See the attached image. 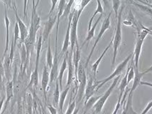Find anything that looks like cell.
I'll return each mask as SVG.
<instances>
[{"instance_id":"cell-29","label":"cell","mask_w":152,"mask_h":114,"mask_svg":"<svg viewBox=\"0 0 152 114\" xmlns=\"http://www.w3.org/2000/svg\"><path fill=\"white\" fill-rule=\"evenodd\" d=\"M131 3L133 4L134 6L138 7L143 13L146 14V15L149 16L151 19H152V10L151 8H149V7L146 6V5H144L138 2V1H131Z\"/></svg>"},{"instance_id":"cell-30","label":"cell","mask_w":152,"mask_h":114,"mask_svg":"<svg viewBox=\"0 0 152 114\" xmlns=\"http://www.w3.org/2000/svg\"><path fill=\"white\" fill-rule=\"evenodd\" d=\"M48 49H47L46 54V66L48 68H51L53 63V56L51 52V48H50V39H48Z\"/></svg>"},{"instance_id":"cell-10","label":"cell","mask_w":152,"mask_h":114,"mask_svg":"<svg viewBox=\"0 0 152 114\" xmlns=\"http://www.w3.org/2000/svg\"><path fill=\"white\" fill-rule=\"evenodd\" d=\"M73 14H74V11L73 12L70 13L69 17H68V27H67L64 41H63L61 56L63 55L65 53L68 52V47H69L70 44V26H71V22H72V19H73Z\"/></svg>"},{"instance_id":"cell-14","label":"cell","mask_w":152,"mask_h":114,"mask_svg":"<svg viewBox=\"0 0 152 114\" xmlns=\"http://www.w3.org/2000/svg\"><path fill=\"white\" fill-rule=\"evenodd\" d=\"M14 81L12 80L7 81L6 84V100L4 101V108L3 111L1 112V114L4 113L6 111L7 106H8L9 104L12 100V99L14 96Z\"/></svg>"},{"instance_id":"cell-24","label":"cell","mask_w":152,"mask_h":114,"mask_svg":"<svg viewBox=\"0 0 152 114\" xmlns=\"http://www.w3.org/2000/svg\"><path fill=\"white\" fill-rule=\"evenodd\" d=\"M43 45V37L42 34L39 37V39L37 40V54H36V64H35V68L34 69L39 70V59L40 55H41V51Z\"/></svg>"},{"instance_id":"cell-7","label":"cell","mask_w":152,"mask_h":114,"mask_svg":"<svg viewBox=\"0 0 152 114\" xmlns=\"http://www.w3.org/2000/svg\"><path fill=\"white\" fill-rule=\"evenodd\" d=\"M12 8H13L14 14H15L16 17V20L17 21L16 22L17 23L18 26H19V33H20V44H22L24 43V41L27 39L28 36V30L27 26H26L24 22H23L22 19L20 18V17L18 14L17 12V6H16L15 1H12Z\"/></svg>"},{"instance_id":"cell-6","label":"cell","mask_w":152,"mask_h":114,"mask_svg":"<svg viewBox=\"0 0 152 114\" xmlns=\"http://www.w3.org/2000/svg\"><path fill=\"white\" fill-rule=\"evenodd\" d=\"M110 17H111V12H110V13L109 14V15H108L107 17L105 19H104V20L103 21L102 26H101L100 30H99L98 35H97V37L96 38L95 43H94V44L93 46V48H92V49H91V51H90L89 55H88V59H87V61H86V68L88 67V64H89L90 59H91L92 56H93V54L94 53V51H95L96 46H97V44L99 43V40L102 39L103 34H104V32H105L107 30L109 29V28L110 26Z\"/></svg>"},{"instance_id":"cell-49","label":"cell","mask_w":152,"mask_h":114,"mask_svg":"<svg viewBox=\"0 0 152 114\" xmlns=\"http://www.w3.org/2000/svg\"><path fill=\"white\" fill-rule=\"evenodd\" d=\"M25 114H28V113H25Z\"/></svg>"},{"instance_id":"cell-43","label":"cell","mask_w":152,"mask_h":114,"mask_svg":"<svg viewBox=\"0 0 152 114\" xmlns=\"http://www.w3.org/2000/svg\"><path fill=\"white\" fill-rule=\"evenodd\" d=\"M138 2L144 5H146V6L149 7V8H151L152 10V4H151L149 1H138Z\"/></svg>"},{"instance_id":"cell-31","label":"cell","mask_w":152,"mask_h":114,"mask_svg":"<svg viewBox=\"0 0 152 114\" xmlns=\"http://www.w3.org/2000/svg\"><path fill=\"white\" fill-rule=\"evenodd\" d=\"M70 88V86L66 87L64 91H62V93H61V96H60L58 107H59V110H60V112H61V113H62V112H63V106H64V104H65V101H66L67 95H68Z\"/></svg>"},{"instance_id":"cell-18","label":"cell","mask_w":152,"mask_h":114,"mask_svg":"<svg viewBox=\"0 0 152 114\" xmlns=\"http://www.w3.org/2000/svg\"><path fill=\"white\" fill-rule=\"evenodd\" d=\"M67 1L65 0L58 1V14H57V24H56V48H57L58 46V29L60 24V19L62 17L64 12L65 7H66Z\"/></svg>"},{"instance_id":"cell-17","label":"cell","mask_w":152,"mask_h":114,"mask_svg":"<svg viewBox=\"0 0 152 114\" xmlns=\"http://www.w3.org/2000/svg\"><path fill=\"white\" fill-rule=\"evenodd\" d=\"M75 48L73 51V64L74 66V68H75V79H77V70H78V67L80 65V58H81V51H80V48L78 42L76 43L75 44Z\"/></svg>"},{"instance_id":"cell-25","label":"cell","mask_w":152,"mask_h":114,"mask_svg":"<svg viewBox=\"0 0 152 114\" xmlns=\"http://www.w3.org/2000/svg\"><path fill=\"white\" fill-rule=\"evenodd\" d=\"M129 69H130V66L129 67V68L127 69V71H126L125 75H124V76L123 77L122 81H121L120 84H119V100H121V101H122V96H123V94H124V91H125L126 88L128 86H129V85H128V84H127V76H128V73H129Z\"/></svg>"},{"instance_id":"cell-13","label":"cell","mask_w":152,"mask_h":114,"mask_svg":"<svg viewBox=\"0 0 152 114\" xmlns=\"http://www.w3.org/2000/svg\"><path fill=\"white\" fill-rule=\"evenodd\" d=\"M58 50L56 49L55 56L53 57V63L52 68H50V82L53 83L54 81H56L58 76L59 73V68H58V64H59V57L58 56Z\"/></svg>"},{"instance_id":"cell-47","label":"cell","mask_w":152,"mask_h":114,"mask_svg":"<svg viewBox=\"0 0 152 114\" xmlns=\"http://www.w3.org/2000/svg\"><path fill=\"white\" fill-rule=\"evenodd\" d=\"M149 34H150V35H151V36H152V30L150 31V32H149Z\"/></svg>"},{"instance_id":"cell-35","label":"cell","mask_w":152,"mask_h":114,"mask_svg":"<svg viewBox=\"0 0 152 114\" xmlns=\"http://www.w3.org/2000/svg\"><path fill=\"white\" fill-rule=\"evenodd\" d=\"M75 2L74 1H67V4L66 5V7H65V9H64V12H63V14L62 17H69V15L70 14V10H71V7H72V5H73V4Z\"/></svg>"},{"instance_id":"cell-50","label":"cell","mask_w":152,"mask_h":114,"mask_svg":"<svg viewBox=\"0 0 152 114\" xmlns=\"http://www.w3.org/2000/svg\"><path fill=\"white\" fill-rule=\"evenodd\" d=\"M150 114H152V113H150Z\"/></svg>"},{"instance_id":"cell-11","label":"cell","mask_w":152,"mask_h":114,"mask_svg":"<svg viewBox=\"0 0 152 114\" xmlns=\"http://www.w3.org/2000/svg\"><path fill=\"white\" fill-rule=\"evenodd\" d=\"M72 56L73 54L69 53L68 55V52L66 53V57H67V63H68V79H67V83H66V87L70 86V85L73 83L74 79V75H75V68H74V66L73 64V61H72Z\"/></svg>"},{"instance_id":"cell-3","label":"cell","mask_w":152,"mask_h":114,"mask_svg":"<svg viewBox=\"0 0 152 114\" xmlns=\"http://www.w3.org/2000/svg\"><path fill=\"white\" fill-rule=\"evenodd\" d=\"M132 57H133V54H130L128 57H126L125 59H124V60H123L122 62H121L120 64L117 66V68H115V70L114 71V72L111 74V75H110L109 76L107 77L106 79H103V80L96 81V84H97V91L98 89H99L100 88H102V86L106 84V83L108 82V81L112 80V79H115V77H117L118 76H120L121 73L124 71V69L126 66V65H127L128 63H129V60L130 59H132Z\"/></svg>"},{"instance_id":"cell-4","label":"cell","mask_w":152,"mask_h":114,"mask_svg":"<svg viewBox=\"0 0 152 114\" xmlns=\"http://www.w3.org/2000/svg\"><path fill=\"white\" fill-rule=\"evenodd\" d=\"M119 78H120V76H118L117 77H116L115 79H114L113 82L112 83L111 86H110L109 88L107 90L105 93H104L103 95H102L99 98V99L98 101L96 102V104L94 105L93 108L95 110V113H99L101 111H102L103 107H104V104H105L106 101H107V99H109V97L111 95V93H113L114 88H115V86H117V82H118Z\"/></svg>"},{"instance_id":"cell-5","label":"cell","mask_w":152,"mask_h":114,"mask_svg":"<svg viewBox=\"0 0 152 114\" xmlns=\"http://www.w3.org/2000/svg\"><path fill=\"white\" fill-rule=\"evenodd\" d=\"M76 80H77L79 83L78 91H77V101L80 102V101L82 100L83 95L85 94L87 82H88V81H87L86 70H85V68L83 67V64H81V63H80Z\"/></svg>"},{"instance_id":"cell-16","label":"cell","mask_w":152,"mask_h":114,"mask_svg":"<svg viewBox=\"0 0 152 114\" xmlns=\"http://www.w3.org/2000/svg\"><path fill=\"white\" fill-rule=\"evenodd\" d=\"M4 6V24H5V29H6V43H5V49L4 51L3 58L7 55L8 53L9 50V45H10V20L9 19L8 15H7V7Z\"/></svg>"},{"instance_id":"cell-37","label":"cell","mask_w":152,"mask_h":114,"mask_svg":"<svg viewBox=\"0 0 152 114\" xmlns=\"http://www.w3.org/2000/svg\"><path fill=\"white\" fill-rule=\"evenodd\" d=\"M4 76H5L4 68L3 66V63L0 62V90H2Z\"/></svg>"},{"instance_id":"cell-21","label":"cell","mask_w":152,"mask_h":114,"mask_svg":"<svg viewBox=\"0 0 152 114\" xmlns=\"http://www.w3.org/2000/svg\"><path fill=\"white\" fill-rule=\"evenodd\" d=\"M12 61L10 60V54H7L3 58V66L5 71V77L7 78V81H11V68H12Z\"/></svg>"},{"instance_id":"cell-12","label":"cell","mask_w":152,"mask_h":114,"mask_svg":"<svg viewBox=\"0 0 152 114\" xmlns=\"http://www.w3.org/2000/svg\"><path fill=\"white\" fill-rule=\"evenodd\" d=\"M97 84H96L95 79L94 80L92 77H90L87 82L86 91H85V97H86V101L85 104L88 101L91 97L93 96L95 91H97Z\"/></svg>"},{"instance_id":"cell-20","label":"cell","mask_w":152,"mask_h":114,"mask_svg":"<svg viewBox=\"0 0 152 114\" xmlns=\"http://www.w3.org/2000/svg\"><path fill=\"white\" fill-rule=\"evenodd\" d=\"M144 75V72L139 71L138 68H136L134 66V83L132 88H130L129 93H134V91L137 89V87L141 85V82H142V79L143 76Z\"/></svg>"},{"instance_id":"cell-9","label":"cell","mask_w":152,"mask_h":114,"mask_svg":"<svg viewBox=\"0 0 152 114\" xmlns=\"http://www.w3.org/2000/svg\"><path fill=\"white\" fill-rule=\"evenodd\" d=\"M57 20V15L56 14H51L50 16H48V19L46 21L44 24V28H43L42 37H43V43L48 40L49 35L53 29V26H55Z\"/></svg>"},{"instance_id":"cell-15","label":"cell","mask_w":152,"mask_h":114,"mask_svg":"<svg viewBox=\"0 0 152 114\" xmlns=\"http://www.w3.org/2000/svg\"><path fill=\"white\" fill-rule=\"evenodd\" d=\"M49 68H48V66H44L43 70V74H42V78H41V88H42L43 95H44L45 99L46 100V96H47V89H48V84L50 82V73Z\"/></svg>"},{"instance_id":"cell-42","label":"cell","mask_w":152,"mask_h":114,"mask_svg":"<svg viewBox=\"0 0 152 114\" xmlns=\"http://www.w3.org/2000/svg\"><path fill=\"white\" fill-rule=\"evenodd\" d=\"M5 99H6V98L3 97L2 99L0 100V114H1V112H2V108H3L4 104Z\"/></svg>"},{"instance_id":"cell-32","label":"cell","mask_w":152,"mask_h":114,"mask_svg":"<svg viewBox=\"0 0 152 114\" xmlns=\"http://www.w3.org/2000/svg\"><path fill=\"white\" fill-rule=\"evenodd\" d=\"M38 83H39V70L34 69L33 72H32L31 75L30 81L29 84L28 85V87L29 88L32 86H37L38 85Z\"/></svg>"},{"instance_id":"cell-39","label":"cell","mask_w":152,"mask_h":114,"mask_svg":"<svg viewBox=\"0 0 152 114\" xmlns=\"http://www.w3.org/2000/svg\"><path fill=\"white\" fill-rule=\"evenodd\" d=\"M47 108H48V110L49 111L50 114H58L56 108L54 107L53 105L48 104L47 105Z\"/></svg>"},{"instance_id":"cell-40","label":"cell","mask_w":152,"mask_h":114,"mask_svg":"<svg viewBox=\"0 0 152 114\" xmlns=\"http://www.w3.org/2000/svg\"><path fill=\"white\" fill-rule=\"evenodd\" d=\"M50 3H51V8L49 11V13H48V16H50L52 14H53L54 10H55V7L56 6L57 4H58V1H50Z\"/></svg>"},{"instance_id":"cell-46","label":"cell","mask_w":152,"mask_h":114,"mask_svg":"<svg viewBox=\"0 0 152 114\" xmlns=\"http://www.w3.org/2000/svg\"><path fill=\"white\" fill-rule=\"evenodd\" d=\"M78 112H79V108H76L73 114H77L78 113Z\"/></svg>"},{"instance_id":"cell-26","label":"cell","mask_w":152,"mask_h":114,"mask_svg":"<svg viewBox=\"0 0 152 114\" xmlns=\"http://www.w3.org/2000/svg\"><path fill=\"white\" fill-rule=\"evenodd\" d=\"M67 68H68V63H67V57L66 56V57H65L64 59H63L62 64H61V68H60V69H59L58 76V79H57V80L58 81V83L60 85V88H61V90H62V88H63V86H62L63 85L62 84L63 77V75H64V73H65V71H66Z\"/></svg>"},{"instance_id":"cell-41","label":"cell","mask_w":152,"mask_h":114,"mask_svg":"<svg viewBox=\"0 0 152 114\" xmlns=\"http://www.w3.org/2000/svg\"><path fill=\"white\" fill-rule=\"evenodd\" d=\"M151 108H152V101L148 103V104L146 105V108H144V111L142 112V113L141 114H147V113L150 111V109H151Z\"/></svg>"},{"instance_id":"cell-27","label":"cell","mask_w":152,"mask_h":114,"mask_svg":"<svg viewBox=\"0 0 152 114\" xmlns=\"http://www.w3.org/2000/svg\"><path fill=\"white\" fill-rule=\"evenodd\" d=\"M102 14H100V15H99V17H98V19H97V21H96L95 23L94 24L93 26L91 27V29H90V30L88 31V34H87V37L86 38V40L84 41V42L83 43L82 46H84V45L86 44L87 42H88V41H89L90 40H91V39H93V38L94 37V36H95V29H96V27H97V24H98L99 21H100V19H101V18H102Z\"/></svg>"},{"instance_id":"cell-22","label":"cell","mask_w":152,"mask_h":114,"mask_svg":"<svg viewBox=\"0 0 152 114\" xmlns=\"http://www.w3.org/2000/svg\"><path fill=\"white\" fill-rule=\"evenodd\" d=\"M132 96L133 94L129 93L127 101H126V104L124 105V109H123L122 114H138L133 108Z\"/></svg>"},{"instance_id":"cell-8","label":"cell","mask_w":152,"mask_h":114,"mask_svg":"<svg viewBox=\"0 0 152 114\" xmlns=\"http://www.w3.org/2000/svg\"><path fill=\"white\" fill-rule=\"evenodd\" d=\"M32 10H31V25L30 27L34 30L35 32L38 31L41 26V17L37 12L38 5L40 3V1H32Z\"/></svg>"},{"instance_id":"cell-45","label":"cell","mask_w":152,"mask_h":114,"mask_svg":"<svg viewBox=\"0 0 152 114\" xmlns=\"http://www.w3.org/2000/svg\"><path fill=\"white\" fill-rule=\"evenodd\" d=\"M151 71H152V66H151V67H149V68H148V69H146L145 71H144V74H145L146 73H149V72H151Z\"/></svg>"},{"instance_id":"cell-44","label":"cell","mask_w":152,"mask_h":114,"mask_svg":"<svg viewBox=\"0 0 152 114\" xmlns=\"http://www.w3.org/2000/svg\"><path fill=\"white\" fill-rule=\"evenodd\" d=\"M141 85H144V86H149V87L152 88V83H149V82H146V81H142L141 82Z\"/></svg>"},{"instance_id":"cell-33","label":"cell","mask_w":152,"mask_h":114,"mask_svg":"<svg viewBox=\"0 0 152 114\" xmlns=\"http://www.w3.org/2000/svg\"><path fill=\"white\" fill-rule=\"evenodd\" d=\"M100 96H93L87 101L86 104H85V106H86V110H85L84 114H86L87 112L89 111L90 108H93L94 105H95L96 104V102L99 100Z\"/></svg>"},{"instance_id":"cell-34","label":"cell","mask_w":152,"mask_h":114,"mask_svg":"<svg viewBox=\"0 0 152 114\" xmlns=\"http://www.w3.org/2000/svg\"><path fill=\"white\" fill-rule=\"evenodd\" d=\"M60 89H61V88H60L58 81L56 79V88L53 93V103L56 106H58L60 96H61V93H60Z\"/></svg>"},{"instance_id":"cell-23","label":"cell","mask_w":152,"mask_h":114,"mask_svg":"<svg viewBox=\"0 0 152 114\" xmlns=\"http://www.w3.org/2000/svg\"><path fill=\"white\" fill-rule=\"evenodd\" d=\"M112 44H113V40L110 41V44L107 45V46L106 48L104 49V50L103 51V52L102 53V54H101V55H100V57H99L98 59H97V61H96L93 64V66H92V70H93L94 76H95H95H96V74H97V69H98L99 64H100V62H101V61H102L103 57H104V55H105V54L107 53V51L110 49V47H111Z\"/></svg>"},{"instance_id":"cell-19","label":"cell","mask_w":152,"mask_h":114,"mask_svg":"<svg viewBox=\"0 0 152 114\" xmlns=\"http://www.w3.org/2000/svg\"><path fill=\"white\" fill-rule=\"evenodd\" d=\"M123 24L127 26L134 27V28H136V29H138L139 26H140V22H139V21L135 19L134 15L133 14L131 10H129L127 17L123 21Z\"/></svg>"},{"instance_id":"cell-38","label":"cell","mask_w":152,"mask_h":114,"mask_svg":"<svg viewBox=\"0 0 152 114\" xmlns=\"http://www.w3.org/2000/svg\"><path fill=\"white\" fill-rule=\"evenodd\" d=\"M75 108H76V101H73V102L70 103L69 106H68V109H67V111L65 114H73Z\"/></svg>"},{"instance_id":"cell-36","label":"cell","mask_w":152,"mask_h":114,"mask_svg":"<svg viewBox=\"0 0 152 114\" xmlns=\"http://www.w3.org/2000/svg\"><path fill=\"white\" fill-rule=\"evenodd\" d=\"M112 3H113V9L115 14V19H116V21H117V17H118V14H119L118 10H119V7H120L121 1H119V0H117V1H112Z\"/></svg>"},{"instance_id":"cell-1","label":"cell","mask_w":152,"mask_h":114,"mask_svg":"<svg viewBox=\"0 0 152 114\" xmlns=\"http://www.w3.org/2000/svg\"><path fill=\"white\" fill-rule=\"evenodd\" d=\"M152 30V28H148L140 23V26L137 31V41H136L135 48L134 51L133 57H134V66L136 68L139 69V59H140V55L142 53V46L144 44V39L147 37L148 34H149V32Z\"/></svg>"},{"instance_id":"cell-48","label":"cell","mask_w":152,"mask_h":114,"mask_svg":"<svg viewBox=\"0 0 152 114\" xmlns=\"http://www.w3.org/2000/svg\"><path fill=\"white\" fill-rule=\"evenodd\" d=\"M42 114H46V113H45L44 110H43V109H42Z\"/></svg>"},{"instance_id":"cell-28","label":"cell","mask_w":152,"mask_h":114,"mask_svg":"<svg viewBox=\"0 0 152 114\" xmlns=\"http://www.w3.org/2000/svg\"><path fill=\"white\" fill-rule=\"evenodd\" d=\"M103 12H104V9H103V7L102 5V3H101L100 1H97V9L94 12V14H93L91 18H90V21H89V24H88V31L90 30L92 27V24H93V21L94 20V18L97 14H102Z\"/></svg>"},{"instance_id":"cell-2","label":"cell","mask_w":152,"mask_h":114,"mask_svg":"<svg viewBox=\"0 0 152 114\" xmlns=\"http://www.w3.org/2000/svg\"><path fill=\"white\" fill-rule=\"evenodd\" d=\"M123 10H124V6L121 7L120 10H119L117 19L116 21V29L115 33L113 39V59H112V67L115 66L116 59H117V52H118V49L120 46L122 40V14Z\"/></svg>"}]
</instances>
